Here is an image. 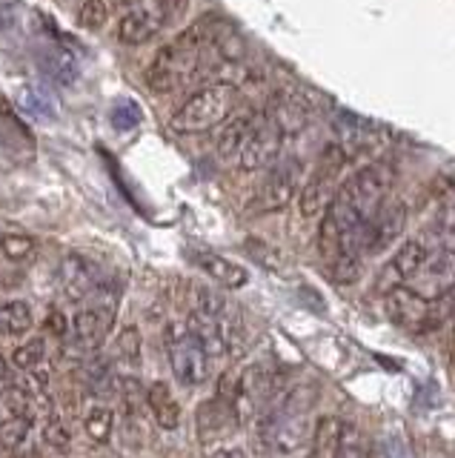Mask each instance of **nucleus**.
I'll return each instance as SVG.
<instances>
[{
	"label": "nucleus",
	"instance_id": "obj_1",
	"mask_svg": "<svg viewBox=\"0 0 455 458\" xmlns=\"http://www.w3.org/2000/svg\"><path fill=\"white\" fill-rule=\"evenodd\" d=\"M215 18H204L187 32H181L175 40L158 49L147 69V83L152 92L169 95L195 81L206 66V57L212 55V35H215Z\"/></svg>",
	"mask_w": 455,
	"mask_h": 458
},
{
	"label": "nucleus",
	"instance_id": "obj_2",
	"mask_svg": "<svg viewBox=\"0 0 455 458\" xmlns=\"http://www.w3.org/2000/svg\"><path fill=\"white\" fill-rule=\"evenodd\" d=\"M312 393L307 386L287 390L275 404H269L261 415V441L269 450L281 455H290L301 450L312 436V419H309Z\"/></svg>",
	"mask_w": 455,
	"mask_h": 458
},
{
	"label": "nucleus",
	"instance_id": "obj_3",
	"mask_svg": "<svg viewBox=\"0 0 455 458\" xmlns=\"http://www.w3.org/2000/svg\"><path fill=\"white\" fill-rule=\"evenodd\" d=\"M235 109V83H212L187 98L173 114L178 135H198L221 126Z\"/></svg>",
	"mask_w": 455,
	"mask_h": 458
},
{
	"label": "nucleus",
	"instance_id": "obj_4",
	"mask_svg": "<svg viewBox=\"0 0 455 458\" xmlns=\"http://www.w3.org/2000/svg\"><path fill=\"white\" fill-rule=\"evenodd\" d=\"M187 6V0H132L121 14L115 35L123 47H144L158 38Z\"/></svg>",
	"mask_w": 455,
	"mask_h": 458
},
{
	"label": "nucleus",
	"instance_id": "obj_5",
	"mask_svg": "<svg viewBox=\"0 0 455 458\" xmlns=\"http://www.w3.org/2000/svg\"><path fill=\"white\" fill-rule=\"evenodd\" d=\"M118 304H121L118 290H104V286L87 298V304H83L72 318V335L80 350L101 347L104 338L112 333V327H115Z\"/></svg>",
	"mask_w": 455,
	"mask_h": 458
},
{
	"label": "nucleus",
	"instance_id": "obj_6",
	"mask_svg": "<svg viewBox=\"0 0 455 458\" xmlns=\"http://www.w3.org/2000/svg\"><path fill=\"white\" fill-rule=\"evenodd\" d=\"M166 358L173 376L187 386H201L209 378V352L192 335L190 327H169L166 333Z\"/></svg>",
	"mask_w": 455,
	"mask_h": 458
},
{
	"label": "nucleus",
	"instance_id": "obj_7",
	"mask_svg": "<svg viewBox=\"0 0 455 458\" xmlns=\"http://www.w3.org/2000/svg\"><path fill=\"white\" fill-rule=\"evenodd\" d=\"M344 161H347V152L341 149L338 143H330V147L324 149L318 169L312 172L309 181L301 186V192H298V207H301L304 218H321L326 212L330 200L335 198L338 172L344 166Z\"/></svg>",
	"mask_w": 455,
	"mask_h": 458
},
{
	"label": "nucleus",
	"instance_id": "obj_8",
	"mask_svg": "<svg viewBox=\"0 0 455 458\" xmlns=\"http://www.w3.org/2000/svg\"><path fill=\"white\" fill-rule=\"evenodd\" d=\"M273 386H275V376L264 364H252L240 372V378L235 381L230 395L238 424H249L255 419H261L269 401H273Z\"/></svg>",
	"mask_w": 455,
	"mask_h": 458
},
{
	"label": "nucleus",
	"instance_id": "obj_9",
	"mask_svg": "<svg viewBox=\"0 0 455 458\" xmlns=\"http://www.w3.org/2000/svg\"><path fill=\"white\" fill-rule=\"evenodd\" d=\"M301 175L304 166L301 161H283L269 169V175L258 186L252 207L258 212H278L283 207H290V200L301 192Z\"/></svg>",
	"mask_w": 455,
	"mask_h": 458
},
{
	"label": "nucleus",
	"instance_id": "obj_10",
	"mask_svg": "<svg viewBox=\"0 0 455 458\" xmlns=\"http://www.w3.org/2000/svg\"><path fill=\"white\" fill-rule=\"evenodd\" d=\"M283 129L264 114L261 123L255 126V132L249 135V140L244 143V149L238 155V166L247 169V172H258V169H266L278 161V155L283 149Z\"/></svg>",
	"mask_w": 455,
	"mask_h": 458
},
{
	"label": "nucleus",
	"instance_id": "obj_11",
	"mask_svg": "<svg viewBox=\"0 0 455 458\" xmlns=\"http://www.w3.org/2000/svg\"><path fill=\"white\" fill-rule=\"evenodd\" d=\"M455 286V250L444 247L430 252L424 267L409 278V290L426 301H435Z\"/></svg>",
	"mask_w": 455,
	"mask_h": 458
},
{
	"label": "nucleus",
	"instance_id": "obj_12",
	"mask_svg": "<svg viewBox=\"0 0 455 458\" xmlns=\"http://www.w3.org/2000/svg\"><path fill=\"white\" fill-rule=\"evenodd\" d=\"M407 218H409V212L401 198L383 200L373 218L367 221V255L387 250L390 243L401 238V233L407 229Z\"/></svg>",
	"mask_w": 455,
	"mask_h": 458
},
{
	"label": "nucleus",
	"instance_id": "obj_13",
	"mask_svg": "<svg viewBox=\"0 0 455 458\" xmlns=\"http://www.w3.org/2000/svg\"><path fill=\"white\" fill-rule=\"evenodd\" d=\"M430 252H433V250H430V243H426L424 238H412V241H407L404 247L392 255V261L381 269V276H378V290H381V293H390V290H395V286L407 284V281L424 267V261L430 258Z\"/></svg>",
	"mask_w": 455,
	"mask_h": 458
},
{
	"label": "nucleus",
	"instance_id": "obj_14",
	"mask_svg": "<svg viewBox=\"0 0 455 458\" xmlns=\"http://www.w3.org/2000/svg\"><path fill=\"white\" fill-rule=\"evenodd\" d=\"M61 290L69 301H87L95 290H101V272L97 267L78 252H69L58 267Z\"/></svg>",
	"mask_w": 455,
	"mask_h": 458
},
{
	"label": "nucleus",
	"instance_id": "obj_15",
	"mask_svg": "<svg viewBox=\"0 0 455 458\" xmlns=\"http://www.w3.org/2000/svg\"><path fill=\"white\" fill-rule=\"evenodd\" d=\"M238 427V419L232 412L230 398H209L204 401L195 412V429L198 438H201L204 447H212V444L223 441L226 436H232V429Z\"/></svg>",
	"mask_w": 455,
	"mask_h": 458
},
{
	"label": "nucleus",
	"instance_id": "obj_16",
	"mask_svg": "<svg viewBox=\"0 0 455 458\" xmlns=\"http://www.w3.org/2000/svg\"><path fill=\"white\" fill-rule=\"evenodd\" d=\"M387 312L392 321L412 329V333H421L430 324V301L412 293L404 284L387 293Z\"/></svg>",
	"mask_w": 455,
	"mask_h": 458
},
{
	"label": "nucleus",
	"instance_id": "obj_17",
	"mask_svg": "<svg viewBox=\"0 0 455 458\" xmlns=\"http://www.w3.org/2000/svg\"><path fill=\"white\" fill-rule=\"evenodd\" d=\"M264 114L255 112V109H244V112H235L230 114L221 129H218V138H215V149L223 161H238L240 149H244V143L249 140V135L255 132V126L261 123Z\"/></svg>",
	"mask_w": 455,
	"mask_h": 458
},
{
	"label": "nucleus",
	"instance_id": "obj_18",
	"mask_svg": "<svg viewBox=\"0 0 455 458\" xmlns=\"http://www.w3.org/2000/svg\"><path fill=\"white\" fill-rule=\"evenodd\" d=\"M147 410L164 433H173L181 427V404L166 381H152V386H147Z\"/></svg>",
	"mask_w": 455,
	"mask_h": 458
},
{
	"label": "nucleus",
	"instance_id": "obj_19",
	"mask_svg": "<svg viewBox=\"0 0 455 458\" xmlns=\"http://www.w3.org/2000/svg\"><path fill=\"white\" fill-rule=\"evenodd\" d=\"M195 261H198V267H201L212 281L226 286V290H240V286L249 281V272L244 267L230 261V258L218 255V252H198Z\"/></svg>",
	"mask_w": 455,
	"mask_h": 458
},
{
	"label": "nucleus",
	"instance_id": "obj_20",
	"mask_svg": "<svg viewBox=\"0 0 455 458\" xmlns=\"http://www.w3.org/2000/svg\"><path fill=\"white\" fill-rule=\"evenodd\" d=\"M35 327V312L26 301H6L0 304V338H15Z\"/></svg>",
	"mask_w": 455,
	"mask_h": 458
},
{
	"label": "nucleus",
	"instance_id": "obj_21",
	"mask_svg": "<svg viewBox=\"0 0 455 458\" xmlns=\"http://www.w3.org/2000/svg\"><path fill=\"white\" fill-rule=\"evenodd\" d=\"M130 4L132 0H87L80 9V26L89 29V32H101L109 21L123 14Z\"/></svg>",
	"mask_w": 455,
	"mask_h": 458
},
{
	"label": "nucleus",
	"instance_id": "obj_22",
	"mask_svg": "<svg viewBox=\"0 0 455 458\" xmlns=\"http://www.w3.org/2000/svg\"><path fill=\"white\" fill-rule=\"evenodd\" d=\"M341 427L344 421L335 419V415H324L316 424H312V458H335L338 453V438H341Z\"/></svg>",
	"mask_w": 455,
	"mask_h": 458
},
{
	"label": "nucleus",
	"instance_id": "obj_23",
	"mask_svg": "<svg viewBox=\"0 0 455 458\" xmlns=\"http://www.w3.org/2000/svg\"><path fill=\"white\" fill-rule=\"evenodd\" d=\"M38 398H46V395H35L29 390H23L21 384H0V401H4V407L9 415H21V419H35L38 415Z\"/></svg>",
	"mask_w": 455,
	"mask_h": 458
},
{
	"label": "nucleus",
	"instance_id": "obj_24",
	"mask_svg": "<svg viewBox=\"0 0 455 458\" xmlns=\"http://www.w3.org/2000/svg\"><path fill=\"white\" fill-rule=\"evenodd\" d=\"M269 118H273L281 129H283V135H290V132H298V129L304 126L307 121V109L304 104L298 98H278L275 100V106L273 112H269Z\"/></svg>",
	"mask_w": 455,
	"mask_h": 458
},
{
	"label": "nucleus",
	"instance_id": "obj_25",
	"mask_svg": "<svg viewBox=\"0 0 455 458\" xmlns=\"http://www.w3.org/2000/svg\"><path fill=\"white\" fill-rule=\"evenodd\" d=\"M83 429L87 436L97 444H106L112 438V429H115V412L106 404H95L87 410V419H83Z\"/></svg>",
	"mask_w": 455,
	"mask_h": 458
},
{
	"label": "nucleus",
	"instance_id": "obj_26",
	"mask_svg": "<svg viewBox=\"0 0 455 458\" xmlns=\"http://www.w3.org/2000/svg\"><path fill=\"white\" fill-rule=\"evenodd\" d=\"M12 367H18L21 372H29V369H38V367H46V341L44 338H29L26 344L12 352L9 358Z\"/></svg>",
	"mask_w": 455,
	"mask_h": 458
},
{
	"label": "nucleus",
	"instance_id": "obj_27",
	"mask_svg": "<svg viewBox=\"0 0 455 458\" xmlns=\"http://www.w3.org/2000/svg\"><path fill=\"white\" fill-rule=\"evenodd\" d=\"M44 66L58 83H72L78 75V66L72 61V55H69L66 49H58V47L44 49Z\"/></svg>",
	"mask_w": 455,
	"mask_h": 458
},
{
	"label": "nucleus",
	"instance_id": "obj_28",
	"mask_svg": "<svg viewBox=\"0 0 455 458\" xmlns=\"http://www.w3.org/2000/svg\"><path fill=\"white\" fill-rule=\"evenodd\" d=\"M335 458H369L367 438H364L358 424L344 421V427H341V438H338V453H335Z\"/></svg>",
	"mask_w": 455,
	"mask_h": 458
},
{
	"label": "nucleus",
	"instance_id": "obj_29",
	"mask_svg": "<svg viewBox=\"0 0 455 458\" xmlns=\"http://www.w3.org/2000/svg\"><path fill=\"white\" fill-rule=\"evenodd\" d=\"M26 436H29V419H21V415L0 419V450L15 453L26 441Z\"/></svg>",
	"mask_w": 455,
	"mask_h": 458
},
{
	"label": "nucleus",
	"instance_id": "obj_30",
	"mask_svg": "<svg viewBox=\"0 0 455 458\" xmlns=\"http://www.w3.org/2000/svg\"><path fill=\"white\" fill-rule=\"evenodd\" d=\"M115 355L123 364H140V329L135 324L121 327L115 338Z\"/></svg>",
	"mask_w": 455,
	"mask_h": 458
},
{
	"label": "nucleus",
	"instance_id": "obj_31",
	"mask_svg": "<svg viewBox=\"0 0 455 458\" xmlns=\"http://www.w3.org/2000/svg\"><path fill=\"white\" fill-rule=\"evenodd\" d=\"M0 250L9 258V261H26V258H32L38 243L32 235L26 233H4L0 235Z\"/></svg>",
	"mask_w": 455,
	"mask_h": 458
},
{
	"label": "nucleus",
	"instance_id": "obj_32",
	"mask_svg": "<svg viewBox=\"0 0 455 458\" xmlns=\"http://www.w3.org/2000/svg\"><path fill=\"white\" fill-rule=\"evenodd\" d=\"M0 132H9V138L23 140V143H32L29 129L23 126V121L18 118L15 109H12L4 98H0Z\"/></svg>",
	"mask_w": 455,
	"mask_h": 458
},
{
	"label": "nucleus",
	"instance_id": "obj_33",
	"mask_svg": "<svg viewBox=\"0 0 455 458\" xmlns=\"http://www.w3.org/2000/svg\"><path fill=\"white\" fill-rule=\"evenodd\" d=\"M40 433H44V444H46V447L58 450V453H66L69 444H72V433H69V427L61 419H49Z\"/></svg>",
	"mask_w": 455,
	"mask_h": 458
},
{
	"label": "nucleus",
	"instance_id": "obj_34",
	"mask_svg": "<svg viewBox=\"0 0 455 458\" xmlns=\"http://www.w3.org/2000/svg\"><path fill=\"white\" fill-rule=\"evenodd\" d=\"M46 327H49V333H52V335H58V338L66 335V318H63L61 312H49Z\"/></svg>",
	"mask_w": 455,
	"mask_h": 458
},
{
	"label": "nucleus",
	"instance_id": "obj_35",
	"mask_svg": "<svg viewBox=\"0 0 455 458\" xmlns=\"http://www.w3.org/2000/svg\"><path fill=\"white\" fill-rule=\"evenodd\" d=\"M209 458H247V453H244V450H238V447H223V450H218V453H212Z\"/></svg>",
	"mask_w": 455,
	"mask_h": 458
},
{
	"label": "nucleus",
	"instance_id": "obj_36",
	"mask_svg": "<svg viewBox=\"0 0 455 458\" xmlns=\"http://www.w3.org/2000/svg\"><path fill=\"white\" fill-rule=\"evenodd\" d=\"M9 372H12V364H9V358L0 355V384H6L9 381Z\"/></svg>",
	"mask_w": 455,
	"mask_h": 458
}]
</instances>
